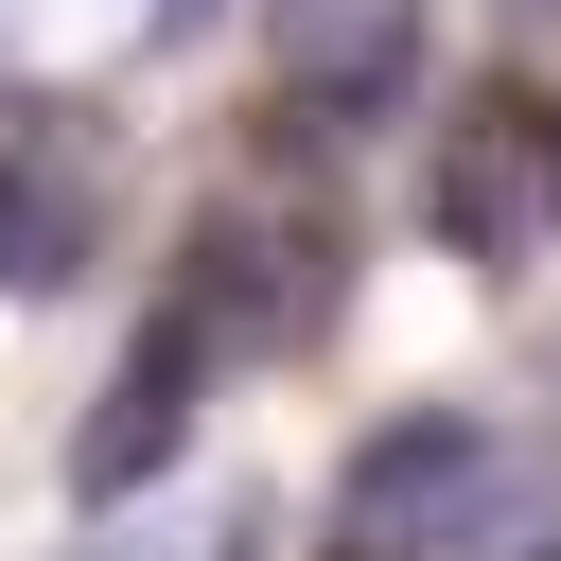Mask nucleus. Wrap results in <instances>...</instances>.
<instances>
[{
    "label": "nucleus",
    "instance_id": "nucleus-1",
    "mask_svg": "<svg viewBox=\"0 0 561 561\" xmlns=\"http://www.w3.org/2000/svg\"><path fill=\"white\" fill-rule=\"evenodd\" d=\"M123 228V123L88 88H0V298H70Z\"/></svg>",
    "mask_w": 561,
    "mask_h": 561
},
{
    "label": "nucleus",
    "instance_id": "nucleus-2",
    "mask_svg": "<svg viewBox=\"0 0 561 561\" xmlns=\"http://www.w3.org/2000/svg\"><path fill=\"white\" fill-rule=\"evenodd\" d=\"M491 526H508L491 421H456V403L368 421V456H351V491H333V561H491Z\"/></svg>",
    "mask_w": 561,
    "mask_h": 561
},
{
    "label": "nucleus",
    "instance_id": "nucleus-3",
    "mask_svg": "<svg viewBox=\"0 0 561 561\" xmlns=\"http://www.w3.org/2000/svg\"><path fill=\"white\" fill-rule=\"evenodd\" d=\"M210 351H228V316H210L193 280H175V298H158V316L123 333V368H105V386H88V421H70V491H88V508H140V491H158V473L193 456Z\"/></svg>",
    "mask_w": 561,
    "mask_h": 561
},
{
    "label": "nucleus",
    "instance_id": "nucleus-4",
    "mask_svg": "<svg viewBox=\"0 0 561 561\" xmlns=\"http://www.w3.org/2000/svg\"><path fill=\"white\" fill-rule=\"evenodd\" d=\"M193 298H210L245 351H316V316H333V193H316L298 158H263V175L210 210V245H193Z\"/></svg>",
    "mask_w": 561,
    "mask_h": 561
},
{
    "label": "nucleus",
    "instance_id": "nucleus-5",
    "mask_svg": "<svg viewBox=\"0 0 561 561\" xmlns=\"http://www.w3.org/2000/svg\"><path fill=\"white\" fill-rule=\"evenodd\" d=\"M543 228H561V105L473 88V105L438 123V245H456L473 280H508V263H543Z\"/></svg>",
    "mask_w": 561,
    "mask_h": 561
},
{
    "label": "nucleus",
    "instance_id": "nucleus-6",
    "mask_svg": "<svg viewBox=\"0 0 561 561\" xmlns=\"http://www.w3.org/2000/svg\"><path fill=\"white\" fill-rule=\"evenodd\" d=\"M421 35H438V0H263V70L298 123H386L421 88Z\"/></svg>",
    "mask_w": 561,
    "mask_h": 561
},
{
    "label": "nucleus",
    "instance_id": "nucleus-7",
    "mask_svg": "<svg viewBox=\"0 0 561 561\" xmlns=\"http://www.w3.org/2000/svg\"><path fill=\"white\" fill-rule=\"evenodd\" d=\"M508 18H561V0H508Z\"/></svg>",
    "mask_w": 561,
    "mask_h": 561
},
{
    "label": "nucleus",
    "instance_id": "nucleus-8",
    "mask_svg": "<svg viewBox=\"0 0 561 561\" xmlns=\"http://www.w3.org/2000/svg\"><path fill=\"white\" fill-rule=\"evenodd\" d=\"M543 561H561V543H543Z\"/></svg>",
    "mask_w": 561,
    "mask_h": 561
}]
</instances>
